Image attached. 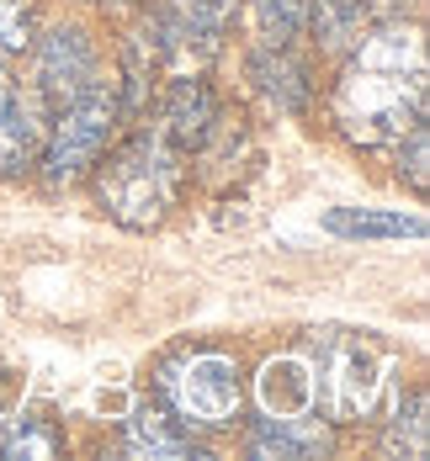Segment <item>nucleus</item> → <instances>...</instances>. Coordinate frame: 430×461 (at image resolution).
Segmentation results:
<instances>
[{
    "mask_svg": "<svg viewBox=\"0 0 430 461\" xmlns=\"http://www.w3.org/2000/svg\"><path fill=\"white\" fill-rule=\"evenodd\" d=\"M117 128V91L96 80L86 95H75L69 106H59L53 117V133H48L43 149V165H48V181H75L96 165V154L106 149Z\"/></svg>",
    "mask_w": 430,
    "mask_h": 461,
    "instance_id": "nucleus-3",
    "label": "nucleus"
},
{
    "mask_svg": "<svg viewBox=\"0 0 430 461\" xmlns=\"http://www.w3.org/2000/svg\"><path fill=\"white\" fill-rule=\"evenodd\" d=\"M32 0H0V53H22L32 48Z\"/></svg>",
    "mask_w": 430,
    "mask_h": 461,
    "instance_id": "nucleus-18",
    "label": "nucleus"
},
{
    "mask_svg": "<svg viewBox=\"0 0 430 461\" xmlns=\"http://www.w3.org/2000/svg\"><path fill=\"white\" fill-rule=\"evenodd\" d=\"M213 122H218L213 91H207L202 80H176V86H170V101H165V128H170V139L181 143V149H197V143H207Z\"/></svg>",
    "mask_w": 430,
    "mask_h": 461,
    "instance_id": "nucleus-9",
    "label": "nucleus"
},
{
    "mask_svg": "<svg viewBox=\"0 0 430 461\" xmlns=\"http://www.w3.org/2000/svg\"><path fill=\"white\" fill-rule=\"evenodd\" d=\"M11 95H16V86H11V69H5V64H0V106H5V101H11Z\"/></svg>",
    "mask_w": 430,
    "mask_h": 461,
    "instance_id": "nucleus-21",
    "label": "nucleus"
},
{
    "mask_svg": "<svg viewBox=\"0 0 430 461\" xmlns=\"http://www.w3.org/2000/svg\"><path fill=\"white\" fill-rule=\"evenodd\" d=\"M64 451V435L59 429H48L43 419L32 414H16L0 424V456H22V461H43V456H59Z\"/></svg>",
    "mask_w": 430,
    "mask_h": 461,
    "instance_id": "nucleus-15",
    "label": "nucleus"
},
{
    "mask_svg": "<svg viewBox=\"0 0 430 461\" xmlns=\"http://www.w3.org/2000/svg\"><path fill=\"white\" fill-rule=\"evenodd\" d=\"M170 181H176V165H170L165 143L133 139L101 165L96 196L123 229H154L165 218V207H170Z\"/></svg>",
    "mask_w": 430,
    "mask_h": 461,
    "instance_id": "nucleus-2",
    "label": "nucleus"
},
{
    "mask_svg": "<svg viewBox=\"0 0 430 461\" xmlns=\"http://www.w3.org/2000/svg\"><path fill=\"white\" fill-rule=\"evenodd\" d=\"M382 387V361L372 345L361 339H334L325 334V393H330V414L345 424V419H361L372 409Z\"/></svg>",
    "mask_w": 430,
    "mask_h": 461,
    "instance_id": "nucleus-5",
    "label": "nucleus"
},
{
    "mask_svg": "<svg viewBox=\"0 0 430 461\" xmlns=\"http://www.w3.org/2000/svg\"><path fill=\"white\" fill-rule=\"evenodd\" d=\"M325 229L334 239H420L425 218L420 212H378V207H330Z\"/></svg>",
    "mask_w": 430,
    "mask_h": 461,
    "instance_id": "nucleus-10",
    "label": "nucleus"
},
{
    "mask_svg": "<svg viewBox=\"0 0 430 461\" xmlns=\"http://www.w3.org/2000/svg\"><path fill=\"white\" fill-rule=\"evenodd\" d=\"M382 446L404 456H425V393H409V403H398V419Z\"/></svg>",
    "mask_w": 430,
    "mask_h": 461,
    "instance_id": "nucleus-17",
    "label": "nucleus"
},
{
    "mask_svg": "<svg viewBox=\"0 0 430 461\" xmlns=\"http://www.w3.org/2000/svg\"><path fill=\"white\" fill-rule=\"evenodd\" d=\"M160 393L187 424L224 429L239 414V366L229 356H181L160 371Z\"/></svg>",
    "mask_w": 430,
    "mask_h": 461,
    "instance_id": "nucleus-4",
    "label": "nucleus"
},
{
    "mask_svg": "<svg viewBox=\"0 0 430 461\" xmlns=\"http://www.w3.org/2000/svg\"><path fill=\"white\" fill-rule=\"evenodd\" d=\"M367 5H372L378 16H398V11H404V0H367Z\"/></svg>",
    "mask_w": 430,
    "mask_h": 461,
    "instance_id": "nucleus-20",
    "label": "nucleus"
},
{
    "mask_svg": "<svg viewBox=\"0 0 430 461\" xmlns=\"http://www.w3.org/2000/svg\"><path fill=\"white\" fill-rule=\"evenodd\" d=\"M303 22L314 27V38H319L325 53H345L361 38V0H308Z\"/></svg>",
    "mask_w": 430,
    "mask_h": 461,
    "instance_id": "nucleus-14",
    "label": "nucleus"
},
{
    "mask_svg": "<svg viewBox=\"0 0 430 461\" xmlns=\"http://www.w3.org/2000/svg\"><path fill=\"white\" fill-rule=\"evenodd\" d=\"M303 16H308V0H255V32L266 48L287 43L303 27Z\"/></svg>",
    "mask_w": 430,
    "mask_h": 461,
    "instance_id": "nucleus-16",
    "label": "nucleus"
},
{
    "mask_svg": "<svg viewBox=\"0 0 430 461\" xmlns=\"http://www.w3.org/2000/svg\"><path fill=\"white\" fill-rule=\"evenodd\" d=\"M128 456H149V461H165V456H191V435L176 429V419L165 414H133L128 419V435H123Z\"/></svg>",
    "mask_w": 430,
    "mask_h": 461,
    "instance_id": "nucleus-13",
    "label": "nucleus"
},
{
    "mask_svg": "<svg viewBox=\"0 0 430 461\" xmlns=\"http://www.w3.org/2000/svg\"><path fill=\"white\" fill-rule=\"evenodd\" d=\"M425 117V43L409 22H382L356 38L351 69L334 86V122L361 149L404 139Z\"/></svg>",
    "mask_w": 430,
    "mask_h": 461,
    "instance_id": "nucleus-1",
    "label": "nucleus"
},
{
    "mask_svg": "<svg viewBox=\"0 0 430 461\" xmlns=\"http://www.w3.org/2000/svg\"><path fill=\"white\" fill-rule=\"evenodd\" d=\"M398 176H409L415 191H425V122H415L398 139Z\"/></svg>",
    "mask_w": 430,
    "mask_h": 461,
    "instance_id": "nucleus-19",
    "label": "nucleus"
},
{
    "mask_svg": "<svg viewBox=\"0 0 430 461\" xmlns=\"http://www.w3.org/2000/svg\"><path fill=\"white\" fill-rule=\"evenodd\" d=\"M112 5H128V0H112Z\"/></svg>",
    "mask_w": 430,
    "mask_h": 461,
    "instance_id": "nucleus-22",
    "label": "nucleus"
},
{
    "mask_svg": "<svg viewBox=\"0 0 430 461\" xmlns=\"http://www.w3.org/2000/svg\"><path fill=\"white\" fill-rule=\"evenodd\" d=\"M255 86L271 95L282 112H303V101H308V80H303V64L287 53V43L266 48V53H255Z\"/></svg>",
    "mask_w": 430,
    "mask_h": 461,
    "instance_id": "nucleus-12",
    "label": "nucleus"
},
{
    "mask_svg": "<svg viewBox=\"0 0 430 461\" xmlns=\"http://www.w3.org/2000/svg\"><path fill=\"white\" fill-rule=\"evenodd\" d=\"M43 154V122L27 95H11L0 106V176H22Z\"/></svg>",
    "mask_w": 430,
    "mask_h": 461,
    "instance_id": "nucleus-8",
    "label": "nucleus"
},
{
    "mask_svg": "<svg viewBox=\"0 0 430 461\" xmlns=\"http://www.w3.org/2000/svg\"><path fill=\"white\" fill-rule=\"evenodd\" d=\"M261 403L266 414H308L314 403V371L297 356H277L271 366L261 371Z\"/></svg>",
    "mask_w": 430,
    "mask_h": 461,
    "instance_id": "nucleus-11",
    "label": "nucleus"
},
{
    "mask_svg": "<svg viewBox=\"0 0 430 461\" xmlns=\"http://www.w3.org/2000/svg\"><path fill=\"white\" fill-rule=\"evenodd\" d=\"M96 86V48L80 27H53L38 43V91L53 106H69Z\"/></svg>",
    "mask_w": 430,
    "mask_h": 461,
    "instance_id": "nucleus-6",
    "label": "nucleus"
},
{
    "mask_svg": "<svg viewBox=\"0 0 430 461\" xmlns=\"http://www.w3.org/2000/svg\"><path fill=\"white\" fill-rule=\"evenodd\" d=\"M250 451H255V456H277V461L325 456V451H330V429L314 424V419H303V414H271V419L255 424Z\"/></svg>",
    "mask_w": 430,
    "mask_h": 461,
    "instance_id": "nucleus-7",
    "label": "nucleus"
}]
</instances>
